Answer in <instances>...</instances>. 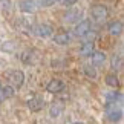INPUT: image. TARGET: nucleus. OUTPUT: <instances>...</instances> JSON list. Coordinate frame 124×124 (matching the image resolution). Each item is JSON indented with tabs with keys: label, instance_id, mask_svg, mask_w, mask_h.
Segmentation results:
<instances>
[{
	"label": "nucleus",
	"instance_id": "1a4fd4ad",
	"mask_svg": "<svg viewBox=\"0 0 124 124\" xmlns=\"http://www.w3.org/2000/svg\"><path fill=\"white\" fill-rule=\"evenodd\" d=\"M89 57H90V61H92L93 66H101V64H104V61H106V54H104V52H100V51H93Z\"/></svg>",
	"mask_w": 124,
	"mask_h": 124
},
{
	"label": "nucleus",
	"instance_id": "4be33fe9",
	"mask_svg": "<svg viewBox=\"0 0 124 124\" xmlns=\"http://www.w3.org/2000/svg\"><path fill=\"white\" fill-rule=\"evenodd\" d=\"M61 2H63L64 6H72V5H75L78 0H61Z\"/></svg>",
	"mask_w": 124,
	"mask_h": 124
},
{
	"label": "nucleus",
	"instance_id": "39448f33",
	"mask_svg": "<svg viewBox=\"0 0 124 124\" xmlns=\"http://www.w3.org/2000/svg\"><path fill=\"white\" fill-rule=\"evenodd\" d=\"M40 6H41L40 0H22L20 2V9L23 12H28V14L37 12L40 9Z\"/></svg>",
	"mask_w": 124,
	"mask_h": 124
},
{
	"label": "nucleus",
	"instance_id": "423d86ee",
	"mask_svg": "<svg viewBox=\"0 0 124 124\" xmlns=\"http://www.w3.org/2000/svg\"><path fill=\"white\" fill-rule=\"evenodd\" d=\"M92 17H93V20L95 22H103V20H106L107 18V8L104 6V5H95V6L92 8Z\"/></svg>",
	"mask_w": 124,
	"mask_h": 124
},
{
	"label": "nucleus",
	"instance_id": "7ed1b4c3",
	"mask_svg": "<svg viewBox=\"0 0 124 124\" xmlns=\"http://www.w3.org/2000/svg\"><path fill=\"white\" fill-rule=\"evenodd\" d=\"M43 107H45V98L41 95H32L28 100V109L31 112H40Z\"/></svg>",
	"mask_w": 124,
	"mask_h": 124
},
{
	"label": "nucleus",
	"instance_id": "9b49d317",
	"mask_svg": "<svg viewBox=\"0 0 124 124\" xmlns=\"http://www.w3.org/2000/svg\"><path fill=\"white\" fill-rule=\"evenodd\" d=\"M109 32H110V35H113V37L121 35L123 34V23L121 22H112L110 25H109Z\"/></svg>",
	"mask_w": 124,
	"mask_h": 124
},
{
	"label": "nucleus",
	"instance_id": "f257e3e1",
	"mask_svg": "<svg viewBox=\"0 0 124 124\" xmlns=\"http://www.w3.org/2000/svg\"><path fill=\"white\" fill-rule=\"evenodd\" d=\"M6 78H8L9 84H11L14 89H18V87H22V86H23V81H25V74H23L22 70H18V69H14V70H9V72L6 74Z\"/></svg>",
	"mask_w": 124,
	"mask_h": 124
},
{
	"label": "nucleus",
	"instance_id": "5701e85b",
	"mask_svg": "<svg viewBox=\"0 0 124 124\" xmlns=\"http://www.w3.org/2000/svg\"><path fill=\"white\" fill-rule=\"evenodd\" d=\"M0 87H2V83H0Z\"/></svg>",
	"mask_w": 124,
	"mask_h": 124
},
{
	"label": "nucleus",
	"instance_id": "ddd939ff",
	"mask_svg": "<svg viewBox=\"0 0 124 124\" xmlns=\"http://www.w3.org/2000/svg\"><path fill=\"white\" fill-rule=\"evenodd\" d=\"M110 68H112V70H120L123 68V57L120 54L112 55V58H110Z\"/></svg>",
	"mask_w": 124,
	"mask_h": 124
},
{
	"label": "nucleus",
	"instance_id": "f3484780",
	"mask_svg": "<svg viewBox=\"0 0 124 124\" xmlns=\"http://www.w3.org/2000/svg\"><path fill=\"white\" fill-rule=\"evenodd\" d=\"M106 84L110 86V87H118L120 81H118L116 74H109V75H106Z\"/></svg>",
	"mask_w": 124,
	"mask_h": 124
},
{
	"label": "nucleus",
	"instance_id": "f03ea898",
	"mask_svg": "<svg viewBox=\"0 0 124 124\" xmlns=\"http://www.w3.org/2000/svg\"><path fill=\"white\" fill-rule=\"evenodd\" d=\"M90 22L89 20H80L74 28V34L77 37H87L90 34Z\"/></svg>",
	"mask_w": 124,
	"mask_h": 124
},
{
	"label": "nucleus",
	"instance_id": "aec40b11",
	"mask_svg": "<svg viewBox=\"0 0 124 124\" xmlns=\"http://www.w3.org/2000/svg\"><path fill=\"white\" fill-rule=\"evenodd\" d=\"M57 2H60V0H40L41 6H45V8H49V6H52V5H55Z\"/></svg>",
	"mask_w": 124,
	"mask_h": 124
},
{
	"label": "nucleus",
	"instance_id": "6ab92c4d",
	"mask_svg": "<svg viewBox=\"0 0 124 124\" xmlns=\"http://www.w3.org/2000/svg\"><path fill=\"white\" fill-rule=\"evenodd\" d=\"M83 70H84V74L87 75L89 78H97V70H95L93 64H86L83 68Z\"/></svg>",
	"mask_w": 124,
	"mask_h": 124
},
{
	"label": "nucleus",
	"instance_id": "4468645a",
	"mask_svg": "<svg viewBox=\"0 0 124 124\" xmlns=\"http://www.w3.org/2000/svg\"><path fill=\"white\" fill-rule=\"evenodd\" d=\"M14 90H16V89H14L11 84H9V86H5V87H0V95H2V98H3V100L12 98V97H14V93H16Z\"/></svg>",
	"mask_w": 124,
	"mask_h": 124
},
{
	"label": "nucleus",
	"instance_id": "0eeeda50",
	"mask_svg": "<svg viewBox=\"0 0 124 124\" xmlns=\"http://www.w3.org/2000/svg\"><path fill=\"white\" fill-rule=\"evenodd\" d=\"M83 18V11L78 8H70L68 12L64 14V20L68 23H77Z\"/></svg>",
	"mask_w": 124,
	"mask_h": 124
},
{
	"label": "nucleus",
	"instance_id": "412c9836",
	"mask_svg": "<svg viewBox=\"0 0 124 124\" xmlns=\"http://www.w3.org/2000/svg\"><path fill=\"white\" fill-rule=\"evenodd\" d=\"M0 6L6 8L8 11H9V9H11V2H9V0H0Z\"/></svg>",
	"mask_w": 124,
	"mask_h": 124
},
{
	"label": "nucleus",
	"instance_id": "dca6fc26",
	"mask_svg": "<svg viewBox=\"0 0 124 124\" xmlns=\"http://www.w3.org/2000/svg\"><path fill=\"white\" fill-rule=\"evenodd\" d=\"M106 100L109 103H121L123 101V95L120 92H110L106 95Z\"/></svg>",
	"mask_w": 124,
	"mask_h": 124
},
{
	"label": "nucleus",
	"instance_id": "6e6552de",
	"mask_svg": "<svg viewBox=\"0 0 124 124\" xmlns=\"http://www.w3.org/2000/svg\"><path fill=\"white\" fill-rule=\"evenodd\" d=\"M64 87H66L64 81H61V80L55 78V80H51V81L47 83L46 90H47L49 93H60V92H61V90H63Z\"/></svg>",
	"mask_w": 124,
	"mask_h": 124
},
{
	"label": "nucleus",
	"instance_id": "f8f14e48",
	"mask_svg": "<svg viewBox=\"0 0 124 124\" xmlns=\"http://www.w3.org/2000/svg\"><path fill=\"white\" fill-rule=\"evenodd\" d=\"M93 51H95L93 41H84L83 45H81V47H80V54H81L83 57H89Z\"/></svg>",
	"mask_w": 124,
	"mask_h": 124
},
{
	"label": "nucleus",
	"instance_id": "2eb2a0df",
	"mask_svg": "<svg viewBox=\"0 0 124 124\" xmlns=\"http://www.w3.org/2000/svg\"><path fill=\"white\" fill-rule=\"evenodd\" d=\"M61 110H63V104L57 101V103H52V106H51V112H49V113H51V116H52V118H55V116H58L60 113H61Z\"/></svg>",
	"mask_w": 124,
	"mask_h": 124
},
{
	"label": "nucleus",
	"instance_id": "a211bd4d",
	"mask_svg": "<svg viewBox=\"0 0 124 124\" xmlns=\"http://www.w3.org/2000/svg\"><path fill=\"white\" fill-rule=\"evenodd\" d=\"M17 26H18V29L23 31V32H31L32 31V25H29L25 18H20V20L17 22Z\"/></svg>",
	"mask_w": 124,
	"mask_h": 124
},
{
	"label": "nucleus",
	"instance_id": "20e7f679",
	"mask_svg": "<svg viewBox=\"0 0 124 124\" xmlns=\"http://www.w3.org/2000/svg\"><path fill=\"white\" fill-rule=\"evenodd\" d=\"M52 26L47 25V23H41V25H37V26H32V32L40 37V39H47V37L52 35Z\"/></svg>",
	"mask_w": 124,
	"mask_h": 124
},
{
	"label": "nucleus",
	"instance_id": "9d476101",
	"mask_svg": "<svg viewBox=\"0 0 124 124\" xmlns=\"http://www.w3.org/2000/svg\"><path fill=\"white\" fill-rule=\"evenodd\" d=\"M69 40H70V35L66 31H60V32H57L54 35V41L57 45H68Z\"/></svg>",
	"mask_w": 124,
	"mask_h": 124
}]
</instances>
